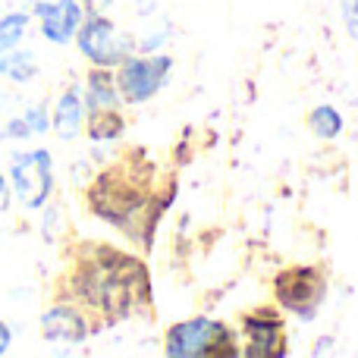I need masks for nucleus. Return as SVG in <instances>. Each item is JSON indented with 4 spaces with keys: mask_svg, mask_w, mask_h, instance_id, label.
I'll return each instance as SVG.
<instances>
[{
    "mask_svg": "<svg viewBox=\"0 0 358 358\" xmlns=\"http://www.w3.org/2000/svg\"><path fill=\"white\" fill-rule=\"evenodd\" d=\"M73 289L88 311H98L107 321H120V317H129L148 299L151 283L138 258L107 245H92L79 258Z\"/></svg>",
    "mask_w": 358,
    "mask_h": 358,
    "instance_id": "f257e3e1",
    "label": "nucleus"
},
{
    "mask_svg": "<svg viewBox=\"0 0 358 358\" xmlns=\"http://www.w3.org/2000/svg\"><path fill=\"white\" fill-rule=\"evenodd\" d=\"M88 208L101 217V220L113 223V227L132 233L136 220H148L142 217L145 210L161 217V204L151 208V192L145 185V179L136 173V167L129 164H113L104 173H98V179L88 189Z\"/></svg>",
    "mask_w": 358,
    "mask_h": 358,
    "instance_id": "f03ea898",
    "label": "nucleus"
},
{
    "mask_svg": "<svg viewBox=\"0 0 358 358\" xmlns=\"http://www.w3.org/2000/svg\"><path fill=\"white\" fill-rule=\"evenodd\" d=\"M236 334L217 317H189L164 336V349L173 358H233L239 355Z\"/></svg>",
    "mask_w": 358,
    "mask_h": 358,
    "instance_id": "7ed1b4c3",
    "label": "nucleus"
},
{
    "mask_svg": "<svg viewBox=\"0 0 358 358\" xmlns=\"http://www.w3.org/2000/svg\"><path fill=\"white\" fill-rule=\"evenodd\" d=\"M273 299L280 308L296 315L299 321H315L317 308L327 299V277L315 264L286 267L273 277Z\"/></svg>",
    "mask_w": 358,
    "mask_h": 358,
    "instance_id": "20e7f679",
    "label": "nucleus"
},
{
    "mask_svg": "<svg viewBox=\"0 0 358 358\" xmlns=\"http://www.w3.org/2000/svg\"><path fill=\"white\" fill-rule=\"evenodd\" d=\"M170 73H173V60L167 54L155 57H126L117 66V88L120 98L126 104H145L151 101L164 85H167Z\"/></svg>",
    "mask_w": 358,
    "mask_h": 358,
    "instance_id": "39448f33",
    "label": "nucleus"
},
{
    "mask_svg": "<svg viewBox=\"0 0 358 358\" xmlns=\"http://www.w3.org/2000/svg\"><path fill=\"white\" fill-rule=\"evenodd\" d=\"M10 185L22 208H29V210L41 208L50 198V192H54V161H50L48 151L35 148V151H25V155L13 157Z\"/></svg>",
    "mask_w": 358,
    "mask_h": 358,
    "instance_id": "423d86ee",
    "label": "nucleus"
},
{
    "mask_svg": "<svg viewBox=\"0 0 358 358\" xmlns=\"http://www.w3.org/2000/svg\"><path fill=\"white\" fill-rule=\"evenodd\" d=\"M79 38V50L88 63L94 66H120L126 57H132V44L126 35H120V29L110 22V19L101 13V16H85L76 31Z\"/></svg>",
    "mask_w": 358,
    "mask_h": 358,
    "instance_id": "0eeeda50",
    "label": "nucleus"
},
{
    "mask_svg": "<svg viewBox=\"0 0 358 358\" xmlns=\"http://www.w3.org/2000/svg\"><path fill=\"white\" fill-rule=\"evenodd\" d=\"M242 355L252 358H280L286 355V324L277 308H255L242 315Z\"/></svg>",
    "mask_w": 358,
    "mask_h": 358,
    "instance_id": "6e6552de",
    "label": "nucleus"
},
{
    "mask_svg": "<svg viewBox=\"0 0 358 358\" xmlns=\"http://www.w3.org/2000/svg\"><path fill=\"white\" fill-rule=\"evenodd\" d=\"M38 22H41V35L48 38L50 44H69L79 31L82 19H85V10H82L79 0H38L35 3Z\"/></svg>",
    "mask_w": 358,
    "mask_h": 358,
    "instance_id": "1a4fd4ad",
    "label": "nucleus"
},
{
    "mask_svg": "<svg viewBox=\"0 0 358 358\" xmlns=\"http://www.w3.org/2000/svg\"><path fill=\"white\" fill-rule=\"evenodd\" d=\"M41 334L50 343H85L92 327H88V317L76 305L60 302L41 315Z\"/></svg>",
    "mask_w": 358,
    "mask_h": 358,
    "instance_id": "9d476101",
    "label": "nucleus"
},
{
    "mask_svg": "<svg viewBox=\"0 0 358 358\" xmlns=\"http://www.w3.org/2000/svg\"><path fill=\"white\" fill-rule=\"evenodd\" d=\"M54 132L63 142H73L82 129H85V98L79 88H66L54 107V120H50Z\"/></svg>",
    "mask_w": 358,
    "mask_h": 358,
    "instance_id": "9b49d317",
    "label": "nucleus"
},
{
    "mask_svg": "<svg viewBox=\"0 0 358 358\" xmlns=\"http://www.w3.org/2000/svg\"><path fill=\"white\" fill-rule=\"evenodd\" d=\"M85 113L88 110H107V107H120V88H117V76L107 66H94L85 79Z\"/></svg>",
    "mask_w": 358,
    "mask_h": 358,
    "instance_id": "f8f14e48",
    "label": "nucleus"
},
{
    "mask_svg": "<svg viewBox=\"0 0 358 358\" xmlns=\"http://www.w3.org/2000/svg\"><path fill=\"white\" fill-rule=\"evenodd\" d=\"M126 129V120L120 107H107V110H88L85 113V132L92 142H117Z\"/></svg>",
    "mask_w": 358,
    "mask_h": 358,
    "instance_id": "ddd939ff",
    "label": "nucleus"
},
{
    "mask_svg": "<svg viewBox=\"0 0 358 358\" xmlns=\"http://www.w3.org/2000/svg\"><path fill=\"white\" fill-rule=\"evenodd\" d=\"M38 73L35 66V54L31 50H6V54H0V76H6V79L13 82H29L31 76Z\"/></svg>",
    "mask_w": 358,
    "mask_h": 358,
    "instance_id": "4468645a",
    "label": "nucleus"
},
{
    "mask_svg": "<svg viewBox=\"0 0 358 358\" xmlns=\"http://www.w3.org/2000/svg\"><path fill=\"white\" fill-rule=\"evenodd\" d=\"M308 129L315 132L317 138L330 142V138H336L343 132V113L336 110L334 104H317L315 110L308 113Z\"/></svg>",
    "mask_w": 358,
    "mask_h": 358,
    "instance_id": "2eb2a0df",
    "label": "nucleus"
},
{
    "mask_svg": "<svg viewBox=\"0 0 358 358\" xmlns=\"http://www.w3.org/2000/svg\"><path fill=\"white\" fill-rule=\"evenodd\" d=\"M29 19L31 16L25 10H13V13H6V16H0V54L19 48V41H22L25 31H29Z\"/></svg>",
    "mask_w": 358,
    "mask_h": 358,
    "instance_id": "dca6fc26",
    "label": "nucleus"
},
{
    "mask_svg": "<svg viewBox=\"0 0 358 358\" xmlns=\"http://www.w3.org/2000/svg\"><path fill=\"white\" fill-rule=\"evenodd\" d=\"M110 3H113V0H85V6H82V10H85L88 16H101V13H104Z\"/></svg>",
    "mask_w": 358,
    "mask_h": 358,
    "instance_id": "f3484780",
    "label": "nucleus"
},
{
    "mask_svg": "<svg viewBox=\"0 0 358 358\" xmlns=\"http://www.w3.org/2000/svg\"><path fill=\"white\" fill-rule=\"evenodd\" d=\"M10 343H13V334H10V327H6L3 321H0V355L10 349Z\"/></svg>",
    "mask_w": 358,
    "mask_h": 358,
    "instance_id": "a211bd4d",
    "label": "nucleus"
},
{
    "mask_svg": "<svg viewBox=\"0 0 358 358\" xmlns=\"http://www.w3.org/2000/svg\"><path fill=\"white\" fill-rule=\"evenodd\" d=\"M6 201H10V185H6V176L0 173V210L6 208Z\"/></svg>",
    "mask_w": 358,
    "mask_h": 358,
    "instance_id": "6ab92c4d",
    "label": "nucleus"
},
{
    "mask_svg": "<svg viewBox=\"0 0 358 358\" xmlns=\"http://www.w3.org/2000/svg\"><path fill=\"white\" fill-rule=\"evenodd\" d=\"M0 3H3V0H0ZM29 3H38V0H29Z\"/></svg>",
    "mask_w": 358,
    "mask_h": 358,
    "instance_id": "aec40b11",
    "label": "nucleus"
}]
</instances>
